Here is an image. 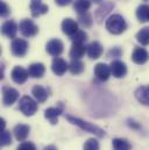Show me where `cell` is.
Here are the masks:
<instances>
[{"instance_id": "6da1fadb", "label": "cell", "mask_w": 149, "mask_h": 150, "mask_svg": "<svg viewBox=\"0 0 149 150\" xmlns=\"http://www.w3.org/2000/svg\"><path fill=\"white\" fill-rule=\"evenodd\" d=\"M65 119H67L70 123L78 126V127H79L80 129H83L84 132L91 133V134H93V135H96V136H98V137H104V136H105L104 129H101L100 127H98V126H96V125H92V123H90V122H87V121H84V120H82V119H79V117H76V116H72V115H70V114H65Z\"/></svg>"}, {"instance_id": "5b68a950", "label": "cell", "mask_w": 149, "mask_h": 150, "mask_svg": "<svg viewBox=\"0 0 149 150\" xmlns=\"http://www.w3.org/2000/svg\"><path fill=\"white\" fill-rule=\"evenodd\" d=\"M19 29H20V33L25 38H33V36L37 35V33H38V27L29 19L21 20V22L19 25Z\"/></svg>"}, {"instance_id": "1f68e13d", "label": "cell", "mask_w": 149, "mask_h": 150, "mask_svg": "<svg viewBox=\"0 0 149 150\" xmlns=\"http://www.w3.org/2000/svg\"><path fill=\"white\" fill-rule=\"evenodd\" d=\"M84 150H99V143L96 139H89L85 143H84Z\"/></svg>"}, {"instance_id": "44dd1931", "label": "cell", "mask_w": 149, "mask_h": 150, "mask_svg": "<svg viewBox=\"0 0 149 150\" xmlns=\"http://www.w3.org/2000/svg\"><path fill=\"white\" fill-rule=\"evenodd\" d=\"M114 8V4L112 1H105L96 12V19L98 20V22H101V20L111 12Z\"/></svg>"}, {"instance_id": "d590c367", "label": "cell", "mask_w": 149, "mask_h": 150, "mask_svg": "<svg viewBox=\"0 0 149 150\" xmlns=\"http://www.w3.org/2000/svg\"><path fill=\"white\" fill-rule=\"evenodd\" d=\"M55 2H56V5H58V6H67V5H69V4H71L72 2V0H55Z\"/></svg>"}, {"instance_id": "e0dca14e", "label": "cell", "mask_w": 149, "mask_h": 150, "mask_svg": "<svg viewBox=\"0 0 149 150\" xmlns=\"http://www.w3.org/2000/svg\"><path fill=\"white\" fill-rule=\"evenodd\" d=\"M103 45L98 42V41H93V42H91L89 45H87V50H86V52H87V56L91 58V59H97V58H99L100 56H101V54H103Z\"/></svg>"}, {"instance_id": "277c9868", "label": "cell", "mask_w": 149, "mask_h": 150, "mask_svg": "<svg viewBox=\"0 0 149 150\" xmlns=\"http://www.w3.org/2000/svg\"><path fill=\"white\" fill-rule=\"evenodd\" d=\"M29 44L26 40L22 38H14L11 43V51L16 57H23L28 51Z\"/></svg>"}, {"instance_id": "f546056e", "label": "cell", "mask_w": 149, "mask_h": 150, "mask_svg": "<svg viewBox=\"0 0 149 150\" xmlns=\"http://www.w3.org/2000/svg\"><path fill=\"white\" fill-rule=\"evenodd\" d=\"M87 40V34L84 30H78L74 36H71V41L76 43H84Z\"/></svg>"}, {"instance_id": "4316f807", "label": "cell", "mask_w": 149, "mask_h": 150, "mask_svg": "<svg viewBox=\"0 0 149 150\" xmlns=\"http://www.w3.org/2000/svg\"><path fill=\"white\" fill-rule=\"evenodd\" d=\"M136 41L142 45H149V27H143L136 34Z\"/></svg>"}, {"instance_id": "f35d334b", "label": "cell", "mask_w": 149, "mask_h": 150, "mask_svg": "<svg viewBox=\"0 0 149 150\" xmlns=\"http://www.w3.org/2000/svg\"><path fill=\"white\" fill-rule=\"evenodd\" d=\"M103 0H93V2H96V4H100Z\"/></svg>"}, {"instance_id": "836d02e7", "label": "cell", "mask_w": 149, "mask_h": 150, "mask_svg": "<svg viewBox=\"0 0 149 150\" xmlns=\"http://www.w3.org/2000/svg\"><path fill=\"white\" fill-rule=\"evenodd\" d=\"M16 150H36V147L32 142H22L16 148Z\"/></svg>"}, {"instance_id": "52a82bcc", "label": "cell", "mask_w": 149, "mask_h": 150, "mask_svg": "<svg viewBox=\"0 0 149 150\" xmlns=\"http://www.w3.org/2000/svg\"><path fill=\"white\" fill-rule=\"evenodd\" d=\"M64 50V44L61 40L58 38H53L50 40L47 45H45V51L50 55V56H54V57H58Z\"/></svg>"}, {"instance_id": "8fae6325", "label": "cell", "mask_w": 149, "mask_h": 150, "mask_svg": "<svg viewBox=\"0 0 149 150\" xmlns=\"http://www.w3.org/2000/svg\"><path fill=\"white\" fill-rule=\"evenodd\" d=\"M51 70L56 76H63L69 70V64L63 58L56 57L51 63Z\"/></svg>"}, {"instance_id": "60d3db41", "label": "cell", "mask_w": 149, "mask_h": 150, "mask_svg": "<svg viewBox=\"0 0 149 150\" xmlns=\"http://www.w3.org/2000/svg\"><path fill=\"white\" fill-rule=\"evenodd\" d=\"M143 1H148V0H143Z\"/></svg>"}, {"instance_id": "ba28073f", "label": "cell", "mask_w": 149, "mask_h": 150, "mask_svg": "<svg viewBox=\"0 0 149 150\" xmlns=\"http://www.w3.org/2000/svg\"><path fill=\"white\" fill-rule=\"evenodd\" d=\"M11 77H12V80H13L15 84L21 85V84L26 83V80L28 79V77H29V72H28V70L23 69L22 67L16 65V67H14V69L12 70V72H11Z\"/></svg>"}, {"instance_id": "e575fe53", "label": "cell", "mask_w": 149, "mask_h": 150, "mask_svg": "<svg viewBox=\"0 0 149 150\" xmlns=\"http://www.w3.org/2000/svg\"><path fill=\"white\" fill-rule=\"evenodd\" d=\"M121 54H122L121 49L116 47V48H113V49L110 50V52H109V57H120Z\"/></svg>"}, {"instance_id": "ffe728a7", "label": "cell", "mask_w": 149, "mask_h": 150, "mask_svg": "<svg viewBox=\"0 0 149 150\" xmlns=\"http://www.w3.org/2000/svg\"><path fill=\"white\" fill-rule=\"evenodd\" d=\"M29 130H31L29 126L20 123V125H16L14 127L13 133H14V136L18 141H25L29 135Z\"/></svg>"}, {"instance_id": "83f0119b", "label": "cell", "mask_w": 149, "mask_h": 150, "mask_svg": "<svg viewBox=\"0 0 149 150\" xmlns=\"http://www.w3.org/2000/svg\"><path fill=\"white\" fill-rule=\"evenodd\" d=\"M148 5H140L136 9V18L139 19V21L141 22H146L148 21Z\"/></svg>"}, {"instance_id": "9a60e30c", "label": "cell", "mask_w": 149, "mask_h": 150, "mask_svg": "<svg viewBox=\"0 0 149 150\" xmlns=\"http://www.w3.org/2000/svg\"><path fill=\"white\" fill-rule=\"evenodd\" d=\"M18 30H19V27H18V25L13 20H8V21H6L1 26V33H2V35L7 36L8 38H13L14 40L16 33H18Z\"/></svg>"}, {"instance_id": "ab89813d", "label": "cell", "mask_w": 149, "mask_h": 150, "mask_svg": "<svg viewBox=\"0 0 149 150\" xmlns=\"http://www.w3.org/2000/svg\"><path fill=\"white\" fill-rule=\"evenodd\" d=\"M148 21H149V8H148Z\"/></svg>"}, {"instance_id": "8d00e7d4", "label": "cell", "mask_w": 149, "mask_h": 150, "mask_svg": "<svg viewBox=\"0 0 149 150\" xmlns=\"http://www.w3.org/2000/svg\"><path fill=\"white\" fill-rule=\"evenodd\" d=\"M0 122H1V123H0V128H1V132H2V130H5L6 122H5V120H4V119H1V120H0Z\"/></svg>"}, {"instance_id": "ac0fdd59", "label": "cell", "mask_w": 149, "mask_h": 150, "mask_svg": "<svg viewBox=\"0 0 149 150\" xmlns=\"http://www.w3.org/2000/svg\"><path fill=\"white\" fill-rule=\"evenodd\" d=\"M87 50V47L84 45V43H72L71 45V49H70V52H69V56L71 57V59H80L84 54L86 52Z\"/></svg>"}, {"instance_id": "d6986e66", "label": "cell", "mask_w": 149, "mask_h": 150, "mask_svg": "<svg viewBox=\"0 0 149 150\" xmlns=\"http://www.w3.org/2000/svg\"><path fill=\"white\" fill-rule=\"evenodd\" d=\"M135 98L139 103L145 106H149V85L140 86L135 91Z\"/></svg>"}, {"instance_id": "f1b7e54d", "label": "cell", "mask_w": 149, "mask_h": 150, "mask_svg": "<svg viewBox=\"0 0 149 150\" xmlns=\"http://www.w3.org/2000/svg\"><path fill=\"white\" fill-rule=\"evenodd\" d=\"M78 22L84 27V28H90L93 23V20H92V16L90 13H85V14H82V15H78Z\"/></svg>"}, {"instance_id": "cb8c5ba5", "label": "cell", "mask_w": 149, "mask_h": 150, "mask_svg": "<svg viewBox=\"0 0 149 150\" xmlns=\"http://www.w3.org/2000/svg\"><path fill=\"white\" fill-rule=\"evenodd\" d=\"M32 94L34 96V98L36 99L38 103H44L48 98V92L44 87H42L41 85H35L32 90Z\"/></svg>"}, {"instance_id": "9c48e42d", "label": "cell", "mask_w": 149, "mask_h": 150, "mask_svg": "<svg viewBox=\"0 0 149 150\" xmlns=\"http://www.w3.org/2000/svg\"><path fill=\"white\" fill-rule=\"evenodd\" d=\"M110 68H111V74L113 77L115 78H122L125 77L127 74V67L123 62L119 61V59H114L112 61L111 64H110Z\"/></svg>"}, {"instance_id": "d4e9b609", "label": "cell", "mask_w": 149, "mask_h": 150, "mask_svg": "<svg viewBox=\"0 0 149 150\" xmlns=\"http://www.w3.org/2000/svg\"><path fill=\"white\" fill-rule=\"evenodd\" d=\"M84 69H85V65L80 59H72L71 63L69 64V70L72 75H80L84 71Z\"/></svg>"}, {"instance_id": "2e32d148", "label": "cell", "mask_w": 149, "mask_h": 150, "mask_svg": "<svg viewBox=\"0 0 149 150\" xmlns=\"http://www.w3.org/2000/svg\"><path fill=\"white\" fill-rule=\"evenodd\" d=\"M149 59V54L148 51L143 48H135L133 54H132V61L135 63V64H145L147 63Z\"/></svg>"}, {"instance_id": "8992f818", "label": "cell", "mask_w": 149, "mask_h": 150, "mask_svg": "<svg viewBox=\"0 0 149 150\" xmlns=\"http://www.w3.org/2000/svg\"><path fill=\"white\" fill-rule=\"evenodd\" d=\"M19 92L18 90L11 87V86H4L2 87V104L4 106H11L19 99Z\"/></svg>"}, {"instance_id": "4fadbf2b", "label": "cell", "mask_w": 149, "mask_h": 150, "mask_svg": "<svg viewBox=\"0 0 149 150\" xmlns=\"http://www.w3.org/2000/svg\"><path fill=\"white\" fill-rule=\"evenodd\" d=\"M63 113V105L61 104L58 107H49L44 111V117L51 123L56 125L58 122V116Z\"/></svg>"}, {"instance_id": "4dcf8cb0", "label": "cell", "mask_w": 149, "mask_h": 150, "mask_svg": "<svg viewBox=\"0 0 149 150\" xmlns=\"http://www.w3.org/2000/svg\"><path fill=\"white\" fill-rule=\"evenodd\" d=\"M11 142H12V135H11V133L8 130H6V129L2 130L1 132V141H0L1 147H6V146L11 144Z\"/></svg>"}, {"instance_id": "7402d4cb", "label": "cell", "mask_w": 149, "mask_h": 150, "mask_svg": "<svg viewBox=\"0 0 149 150\" xmlns=\"http://www.w3.org/2000/svg\"><path fill=\"white\" fill-rule=\"evenodd\" d=\"M90 7H91V1L90 0H74V9L78 15L87 13Z\"/></svg>"}, {"instance_id": "d6a6232c", "label": "cell", "mask_w": 149, "mask_h": 150, "mask_svg": "<svg viewBox=\"0 0 149 150\" xmlns=\"http://www.w3.org/2000/svg\"><path fill=\"white\" fill-rule=\"evenodd\" d=\"M11 13V9L8 7V5L5 1H0V15L2 18H7Z\"/></svg>"}, {"instance_id": "3957f363", "label": "cell", "mask_w": 149, "mask_h": 150, "mask_svg": "<svg viewBox=\"0 0 149 150\" xmlns=\"http://www.w3.org/2000/svg\"><path fill=\"white\" fill-rule=\"evenodd\" d=\"M37 108L38 106H37L36 101L33 100L29 96H23L19 101V110L26 116L34 115L37 112Z\"/></svg>"}, {"instance_id": "5bb4252c", "label": "cell", "mask_w": 149, "mask_h": 150, "mask_svg": "<svg viewBox=\"0 0 149 150\" xmlns=\"http://www.w3.org/2000/svg\"><path fill=\"white\" fill-rule=\"evenodd\" d=\"M78 30H79L78 29V23L74 21V19L67 18V19L63 20V22H62V32L65 35L71 38V36H74Z\"/></svg>"}, {"instance_id": "30bf717a", "label": "cell", "mask_w": 149, "mask_h": 150, "mask_svg": "<svg viewBox=\"0 0 149 150\" xmlns=\"http://www.w3.org/2000/svg\"><path fill=\"white\" fill-rule=\"evenodd\" d=\"M111 68L105 63H98L94 67V76L100 81H106L111 76Z\"/></svg>"}, {"instance_id": "603a6c76", "label": "cell", "mask_w": 149, "mask_h": 150, "mask_svg": "<svg viewBox=\"0 0 149 150\" xmlns=\"http://www.w3.org/2000/svg\"><path fill=\"white\" fill-rule=\"evenodd\" d=\"M29 76L33 78H41L45 72V67L42 63H33L28 68Z\"/></svg>"}, {"instance_id": "7c38bea8", "label": "cell", "mask_w": 149, "mask_h": 150, "mask_svg": "<svg viewBox=\"0 0 149 150\" xmlns=\"http://www.w3.org/2000/svg\"><path fill=\"white\" fill-rule=\"evenodd\" d=\"M48 6L43 4L42 0H31V12L33 18H38L40 15L48 13Z\"/></svg>"}, {"instance_id": "484cf974", "label": "cell", "mask_w": 149, "mask_h": 150, "mask_svg": "<svg viewBox=\"0 0 149 150\" xmlns=\"http://www.w3.org/2000/svg\"><path fill=\"white\" fill-rule=\"evenodd\" d=\"M113 150H131L132 146L126 139H114L112 142Z\"/></svg>"}, {"instance_id": "7a4b0ae2", "label": "cell", "mask_w": 149, "mask_h": 150, "mask_svg": "<svg viewBox=\"0 0 149 150\" xmlns=\"http://www.w3.org/2000/svg\"><path fill=\"white\" fill-rule=\"evenodd\" d=\"M106 29L113 35H120L127 29V22L120 14H112L105 22Z\"/></svg>"}, {"instance_id": "74e56055", "label": "cell", "mask_w": 149, "mask_h": 150, "mask_svg": "<svg viewBox=\"0 0 149 150\" xmlns=\"http://www.w3.org/2000/svg\"><path fill=\"white\" fill-rule=\"evenodd\" d=\"M43 150H57V148L55 147V146H53V144H50V146H47Z\"/></svg>"}]
</instances>
